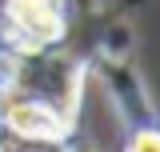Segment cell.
Returning <instances> with one entry per match:
<instances>
[{"instance_id": "1", "label": "cell", "mask_w": 160, "mask_h": 152, "mask_svg": "<svg viewBox=\"0 0 160 152\" xmlns=\"http://www.w3.org/2000/svg\"><path fill=\"white\" fill-rule=\"evenodd\" d=\"M64 0H8V20L28 44H52L60 36Z\"/></svg>"}, {"instance_id": "4", "label": "cell", "mask_w": 160, "mask_h": 152, "mask_svg": "<svg viewBox=\"0 0 160 152\" xmlns=\"http://www.w3.org/2000/svg\"><path fill=\"white\" fill-rule=\"evenodd\" d=\"M0 124H4V112H0Z\"/></svg>"}, {"instance_id": "2", "label": "cell", "mask_w": 160, "mask_h": 152, "mask_svg": "<svg viewBox=\"0 0 160 152\" xmlns=\"http://www.w3.org/2000/svg\"><path fill=\"white\" fill-rule=\"evenodd\" d=\"M4 120H8L20 136H36V140H56V136L64 132L60 116L52 112V108L36 104V100H20V104H12V108L4 112Z\"/></svg>"}, {"instance_id": "3", "label": "cell", "mask_w": 160, "mask_h": 152, "mask_svg": "<svg viewBox=\"0 0 160 152\" xmlns=\"http://www.w3.org/2000/svg\"><path fill=\"white\" fill-rule=\"evenodd\" d=\"M128 152H160V132H152V128H148V132H140L136 140L128 144Z\"/></svg>"}]
</instances>
